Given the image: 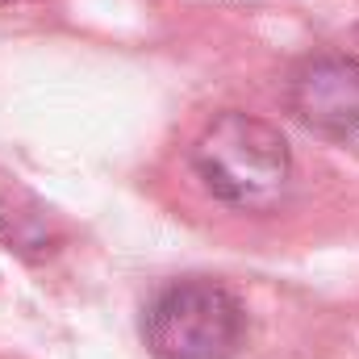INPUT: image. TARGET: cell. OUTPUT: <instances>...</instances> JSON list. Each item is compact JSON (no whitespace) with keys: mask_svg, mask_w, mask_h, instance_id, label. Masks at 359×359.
Masks as SVG:
<instances>
[{"mask_svg":"<svg viewBox=\"0 0 359 359\" xmlns=\"http://www.w3.org/2000/svg\"><path fill=\"white\" fill-rule=\"evenodd\" d=\"M192 168L217 201L247 213H271L292 188L288 138L271 121L238 109L213 117L201 130L192 147Z\"/></svg>","mask_w":359,"mask_h":359,"instance_id":"cell-1","label":"cell"},{"mask_svg":"<svg viewBox=\"0 0 359 359\" xmlns=\"http://www.w3.org/2000/svg\"><path fill=\"white\" fill-rule=\"evenodd\" d=\"M142 339L155 359H234L247 339V309L217 280H176L147 305Z\"/></svg>","mask_w":359,"mask_h":359,"instance_id":"cell-2","label":"cell"},{"mask_svg":"<svg viewBox=\"0 0 359 359\" xmlns=\"http://www.w3.org/2000/svg\"><path fill=\"white\" fill-rule=\"evenodd\" d=\"M288 113L318 138L347 142L359 134V63L351 55H309L284 80Z\"/></svg>","mask_w":359,"mask_h":359,"instance_id":"cell-3","label":"cell"},{"mask_svg":"<svg viewBox=\"0 0 359 359\" xmlns=\"http://www.w3.org/2000/svg\"><path fill=\"white\" fill-rule=\"evenodd\" d=\"M59 238L63 234H59L50 209L38 196H29L21 188H8L0 196V243L8 251H17L25 259H42L59 247Z\"/></svg>","mask_w":359,"mask_h":359,"instance_id":"cell-4","label":"cell"},{"mask_svg":"<svg viewBox=\"0 0 359 359\" xmlns=\"http://www.w3.org/2000/svg\"><path fill=\"white\" fill-rule=\"evenodd\" d=\"M343 55H351V59L359 63V25L351 29V38H347V50H343Z\"/></svg>","mask_w":359,"mask_h":359,"instance_id":"cell-5","label":"cell"},{"mask_svg":"<svg viewBox=\"0 0 359 359\" xmlns=\"http://www.w3.org/2000/svg\"><path fill=\"white\" fill-rule=\"evenodd\" d=\"M0 4H13V0H0Z\"/></svg>","mask_w":359,"mask_h":359,"instance_id":"cell-6","label":"cell"}]
</instances>
